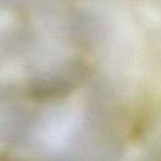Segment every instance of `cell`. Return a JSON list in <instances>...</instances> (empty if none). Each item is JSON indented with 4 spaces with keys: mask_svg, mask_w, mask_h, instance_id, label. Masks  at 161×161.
<instances>
[{
    "mask_svg": "<svg viewBox=\"0 0 161 161\" xmlns=\"http://www.w3.org/2000/svg\"><path fill=\"white\" fill-rule=\"evenodd\" d=\"M0 161H13V160H10L9 157H6L4 155H0Z\"/></svg>",
    "mask_w": 161,
    "mask_h": 161,
    "instance_id": "obj_1",
    "label": "cell"
}]
</instances>
